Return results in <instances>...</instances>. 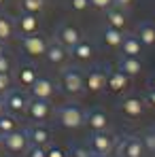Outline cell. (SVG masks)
<instances>
[{
    "label": "cell",
    "mask_w": 155,
    "mask_h": 157,
    "mask_svg": "<svg viewBox=\"0 0 155 157\" xmlns=\"http://www.w3.org/2000/svg\"><path fill=\"white\" fill-rule=\"evenodd\" d=\"M60 85H62V89H64L68 96H79V94L85 89V83H83V70L77 68V66L66 68V70L62 72Z\"/></svg>",
    "instance_id": "6da1fadb"
},
{
    "label": "cell",
    "mask_w": 155,
    "mask_h": 157,
    "mask_svg": "<svg viewBox=\"0 0 155 157\" xmlns=\"http://www.w3.org/2000/svg\"><path fill=\"white\" fill-rule=\"evenodd\" d=\"M57 119H60V123L64 125V128H79V125H83V121H85V115H83V110L79 108L77 104H66L62 106L60 110H57Z\"/></svg>",
    "instance_id": "7a4b0ae2"
},
{
    "label": "cell",
    "mask_w": 155,
    "mask_h": 157,
    "mask_svg": "<svg viewBox=\"0 0 155 157\" xmlns=\"http://www.w3.org/2000/svg\"><path fill=\"white\" fill-rule=\"evenodd\" d=\"M28 96L24 94V91H19V89H6L4 91V98H2V104H4V108L6 110H11V113H24L28 106Z\"/></svg>",
    "instance_id": "3957f363"
},
{
    "label": "cell",
    "mask_w": 155,
    "mask_h": 157,
    "mask_svg": "<svg viewBox=\"0 0 155 157\" xmlns=\"http://www.w3.org/2000/svg\"><path fill=\"white\" fill-rule=\"evenodd\" d=\"M30 94L36 98V100H51V96L55 94V85H53L51 78L47 77H36L34 83L30 85Z\"/></svg>",
    "instance_id": "277c9868"
},
{
    "label": "cell",
    "mask_w": 155,
    "mask_h": 157,
    "mask_svg": "<svg viewBox=\"0 0 155 157\" xmlns=\"http://www.w3.org/2000/svg\"><path fill=\"white\" fill-rule=\"evenodd\" d=\"M45 57H47V62L51 64V66H62V64H66V59H68V49L55 38V40H51V43H47V49H45V53H43Z\"/></svg>",
    "instance_id": "5b68a950"
},
{
    "label": "cell",
    "mask_w": 155,
    "mask_h": 157,
    "mask_svg": "<svg viewBox=\"0 0 155 157\" xmlns=\"http://www.w3.org/2000/svg\"><path fill=\"white\" fill-rule=\"evenodd\" d=\"M83 83H85V89H89L91 94H98L106 87V72L96 66V68L87 70V75H83Z\"/></svg>",
    "instance_id": "8992f818"
},
{
    "label": "cell",
    "mask_w": 155,
    "mask_h": 157,
    "mask_svg": "<svg viewBox=\"0 0 155 157\" xmlns=\"http://www.w3.org/2000/svg\"><path fill=\"white\" fill-rule=\"evenodd\" d=\"M21 47H24V51L28 55H32V57H41L45 49H47V40L43 38V36H36V32L34 34H26L24 38H21Z\"/></svg>",
    "instance_id": "52a82bcc"
},
{
    "label": "cell",
    "mask_w": 155,
    "mask_h": 157,
    "mask_svg": "<svg viewBox=\"0 0 155 157\" xmlns=\"http://www.w3.org/2000/svg\"><path fill=\"white\" fill-rule=\"evenodd\" d=\"M57 40L66 49H72L79 40H81V32L75 26H70V24H64V26H60V30H57Z\"/></svg>",
    "instance_id": "ba28073f"
},
{
    "label": "cell",
    "mask_w": 155,
    "mask_h": 157,
    "mask_svg": "<svg viewBox=\"0 0 155 157\" xmlns=\"http://www.w3.org/2000/svg\"><path fill=\"white\" fill-rule=\"evenodd\" d=\"M26 110H28V115L34 119V121H45L47 117H49V102L47 100H32V102H28L26 106Z\"/></svg>",
    "instance_id": "9c48e42d"
},
{
    "label": "cell",
    "mask_w": 155,
    "mask_h": 157,
    "mask_svg": "<svg viewBox=\"0 0 155 157\" xmlns=\"http://www.w3.org/2000/svg\"><path fill=\"white\" fill-rule=\"evenodd\" d=\"M119 70L128 77H134L142 70V62L136 57V55H121L119 57Z\"/></svg>",
    "instance_id": "30bf717a"
},
{
    "label": "cell",
    "mask_w": 155,
    "mask_h": 157,
    "mask_svg": "<svg viewBox=\"0 0 155 157\" xmlns=\"http://www.w3.org/2000/svg\"><path fill=\"white\" fill-rule=\"evenodd\" d=\"M106 87L110 91H123L128 87V75H123L119 68L106 72Z\"/></svg>",
    "instance_id": "8fae6325"
},
{
    "label": "cell",
    "mask_w": 155,
    "mask_h": 157,
    "mask_svg": "<svg viewBox=\"0 0 155 157\" xmlns=\"http://www.w3.org/2000/svg\"><path fill=\"white\" fill-rule=\"evenodd\" d=\"M85 121L89 123V128H91V130L102 132L104 128H106V123H108V117H106V113L100 110V108H91V110L87 113Z\"/></svg>",
    "instance_id": "7c38bea8"
},
{
    "label": "cell",
    "mask_w": 155,
    "mask_h": 157,
    "mask_svg": "<svg viewBox=\"0 0 155 157\" xmlns=\"http://www.w3.org/2000/svg\"><path fill=\"white\" fill-rule=\"evenodd\" d=\"M138 40H140V45H145V47H153L155 45V26L151 21H142L140 26H138Z\"/></svg>",
    "instance_id": "4fadbf2b"
},
{
    "label": "cell",
    "mask_w": 155,
    "mask_h": 157,
    "mask_svg": "<svg viewBox=\"0 0 155 157\" xmlns=\"http://www.w3.org/2000/svg\"><path fill=\"white\" fill-rule=\"evenodd\" d=\"M26 142H28V136L24 132H9V134H4V144L11 149V151H21V149H26Z\"/></svg>",
    "instance_id": "5bb4252c"
},
{
    "label": "cell",
    "mask_w": 155,
    "mask_h": 157,
    "mask_svg": "<svg viewBox=\"0 0 155 157\" xmlns=\"http://www.w3.org/2000/svg\"><path fill=\"white\" fill-rule=\"evenodd\" d=\"M89 144H91V149L96 151V153H108L110 151V147H113V138L110 136H106V134H94L91 136V140H89Z\"/></svg>",
    "instance_id": "9a60e30c"
},
{
    "label": "cell",
    "mask_w": 155,
    "mask_h": 157,
    "mask_svg": "<svg viewBox=\"0 0 155 157\" xmlns=\"http://www.w3.org/2000/svg\"><path fill=\"white\" fill-rule=\"evenodd\" d=\"M121 51H123V55H140V40H138V36H134V34H128V36H123L121 38Z\"/></svg>",
    "instance_id": "2e32d148"
},
{
    "label": "cell",
    "mask_w": 155,
    "mask_h": 157,
    "mask_svg": "<svg viewBox=\"0 0 155 157\" xmlns=\"http://www.w3.org/2000/svg\"><path fill=\"white\" fill-rule=\"evenodd\" d=\"M70 51H72V57L79 59V62H87V59H91V57H94V47H91L89 43H85L83 38L79 40Z\"/></svg>",
    "instance_id": "e0dca14e"
},
{
    "label": "cell",
    "mask_w": 155,
    "mask_h": 157,
    "mask_svg": "<svg viewBox=\"0 0 155 157\" xmlns=\"http://www.w3.org/2000/svg\"><path fill=\"white\" fill-rule=\"evenodd\" d=\"M17 24H19V30L24 34H34L38 30V19H36L34 13H21V17H19Z\"/></svg>",
    "instance_id": "ac0fdd59"
},
{
    "label": "cell",
    "mask_w": 155,
    "mask_h": 157,
    "mask_svg": "<svg viewBox=\"0 0 155 157\" xmlns=\"http://www.w3.org/2000/svg\"><path fill=\"white\" fill-rule=\"evenodd\" d=\"M121 110L128 117H138V115H142L145 106H142V100L140 98H126L123 104H121Z\"/></svg>",
    "instance_id": "d6986e66"
},
{
    "label": "cell",
    "mask_w": 155,
    "mask_h": 157,
    "mask_svg": "<svg viewBox=\"0 0 155 157\" xmlns=\"http://www.w3.org/2000/svg\"><path fill=\"white\" fill-rule=\"evenodd\" d=\"M106 24L110 28L123 30V26H126V15H123V11H119V9H108V11H106Z\"/></svg>",
    "instance_id": "ffe728a7"
},
{
    "label": "cell",
    "mask_w": 155,
    "mask_h": 157,
    "mask_svg": "<svg viewBox=\"0 0 155 157\" xmlns=\"http://www.w3.org/2000/svg\"><path fill=\"white\" fill-rule=\"evenodd\" d=\"M36 77H38V75H36V68H34L32 64H21V66H19V83H21L24 87H30Z\"/></svg>",
    "instance_id": "44dd1931"
},
{
    "label": "cell",
    "mask_w": 155,
    "mask_h": 157,
    "mask_svg": "<svg viewBox=\"0 0 155 157\" xmlns=\"http://www.w3.org/2000/svg\"><path fill=\"white\" fill-rule=\"evenodd\" d=\"M121 38H123V30L106 26V30H104V43H106L108 47H113V49L119 47V45H121Z\"/></svg>",
    "instance_id": "7402d4cb"
},
{
    "label": "cell",
    "mask_w": 155,
    "mask_h": 157,
    "mask_svg": "<svg viewBox=\"0 0 155 157\" xmlns=\"http://www.w3.org/2000/svg\"><path fill=\"white\" fill-rule=\"evenodd\" d=\"M13 21L9 19V17H4V15H0V40H9V38H13Z\"/></svg>",
    "instance_id": "603a6c76"
},
{
    "label": "cell",
    "mask_w": 155,
    "mask_h": 157,
    "mask_svg": "<svg viewBox=\"0 0 155 157\" xmlns=\"http://www.w3.org/2000/svg\"><path fill=\"white\" fill-rule=\"evenodd\" d=\"M21 9L24 13H41L45 9V0H21Z\"/></svg>",
    "instance_id": "cb8c5ba5"
},
{
    "label": "cell",
    "mask_w": 155,
    "mask_h": 157,
    "mask_svg": "<svg viewBox=\"0 0 155 157\" xmlns=\"http://www.w3.org/2000/svg\"><path fill=\"white\" fill-rule=\"evenodd\" d=\"M123 153L128 157H138L140 155V142L136 138H128L126 144H123Z\"/></svg>",
    "instance_id": "d4e9b609"
},
{
    "label": "cell",
    "mask_w": 155,
    "mask_h": 157,
    "mask_svg": "<svg viewBox=\"0 0 155 157\" xmlns=\"http://www.w3.org/2000/svg\"><path fill=\"white\" fill-rule=\"evenodd\" d=\"M15 130V119L11 115H2L0 113V134H9Z\"/></svg>",
    "instance_id": "484cf974"
},
{
    "label": "cell",
    "mask_w": 155,
    "mask_h": 157,
    "mask_svg": "<svg viewBox=\"0 0 155 157\" xmlns=\"http://www.w3.org/2000/svg\"><path fill=\"white\" fill-rule=\"evenodd\" d=\"M30 136H32V140H34L36 144H43V142L49 140V132L45 130V128H34V130L30 132Z\"/></svg>",
    "instance_id": "4316f807"
},
{
    "label": "cell",
    "mask_w": 155,
    "mask_h": 157,
    "mask_svg": "<svg viewBox=\"0 0 155 157\" xmlns=\"http://www.w3.org/2000/svg\"><path fill=\"white\" fill-rule=\"evenodd\" d=\"M11 87V77L9 72H0V91H6Z\"/></svg>",
    "instance_id": "83f0119b"
},
{
    "label": "cell",
    "mask_w": 155,
    "mask_h": 157,
    "mask_svg": "<svg viewBox=\"0 0 155 157\" xmlns=\"http://www.w3.org/2000/svg\"><path fill=\"white\" fill-rule=\"evenodd\" d=\"M9 70H11V59L2 53L0 55V72H9Z\"/></svg>",
    "instance_id": "f1b7e54d"
},
{
    "label": "cell",
    "mask_w": 155,
    "mask_h": 157,
    "mask_svg": "<svg viewBox=\"0 0 155 157\" xmlns=\"http://www.w3.org/2000/svg\"><path fill=\"white\" fill-rule=\"evenodd\" d=\"M89 4L96 6V9H108L113 4V0H89Z\"/></svg>",
    "instance_id": "f546056e"
},
{
    "label": "cell",
    "mask_w": 155,
    "mask_h": 157,
    "mask_svg": "<svg viewBox=\"0 0 155 157\" xmlns=\"http://www.w3.org/2000/svg\"><path fill=\"white\" fill-rule=\"evenodd\" d=\"M89 6V0H72V9L75 11H85Z\"/></svg>",
    "instance_id": "4dcf8cb0"
},
{
    "label": "cell",
    "mask_w": 155,
    "mask_h": 157,
    "mask_svg": "<svg viewBox=\"0 0 155 157\" xmlns=\"http://www.w3.org/2000/svg\"><path fill=\"white\" fill-rule=\"evenodd\" d=\"M30 157H45V153H43V151H41L38 147H34V149L30 151Z\"/></svg>",
    "instance_id": "1f68e13d"
},
{
    "label": "cell",
    "mask_w": 155,
    "mask_h": 157,
    "mask_svg": "<svg viewBox=\"0 0 155 157\" xmlns=\"http://www.w3.org/2000/svg\"><path fill=\"white\" fill-rule=\"evenodd\" d=\"M147 144H149L151 149H155V134H149V136H147Z\"/></svg>",
    "instance_id": "d6a6232c"
},
{
    "label": "cell",
    "mask_w": 155,
    "mask_h": 157,
    "mask_svg": "<svg viewBox=\"0 0 155 157\" xmlns=\"http://www.w3.org/2000/svg\"><path fill=\"white\" fill-rule=\"evenodd\" d=\"M147 100H149L151 104H155V89H151V91L147 94Z\"/></svg>",
    "instance_id": "836d02e7"
},
{
    "label": "cell",
    "mask_w": 155,
    "mask_h": 157,
    "mask_svg": "<svg viewBox=\"0 0 155 157\" xmlns=\"http://www.w3.org/2000/svg\"><path fill=\"white\" fill-rule=\"evenodd\" d=\"M49 157H64V155H62V151H60V149H51Z\"/></svg>",
    "instance_id": "e575fe53"
},
{
    "label": "cell",
    "mask_w": 155,
    "mask_h": 157,
    "mask_svg": "<svg viewBox=\"0 0 155 157\" xmlns=\"http://www.w3.org/2000/svg\"><path fill=\"white\" fill-rule=\"evenodd\" d=\"M113 2H117V4H121V6H123V4H130L132 0H113Z\"/></svg>",
    "instance_id": "d590c367"
},
{
    "label": "cell",
    "mask_w": 155,
    "mask_h": 157,
    "mask_svg": "<svg viewBox=\"0 0 155 157\" xmlns=\"http://www.w3.org/2000/svg\"><path fill=\"white\" fill-rule=\"evenodd\" d=\"M151 85H153V89H155V75L151 77Z\"/></svg>",
    "instance_id": "8d00e7d4"
},
{
    "label": "cell",
    "mask_w": 155,
    "mask_h": 157,
    "mask_svg": "<svg viewBox=\"0 0 155 157\" xmlns=\"http://www.w3.org/2000/svg\"><path fill=\"white\" fill-rule=\"evenodd\" d=\"M4 110V104H2V98H0V113Z\"/></svg>",
    "instance_id": "74e56055"
},
{
    "label": "cell",
    "mask_w": 155,
    "mask_h": 157,
    "mask_svg": "<svg viewBox=\"0 0 155 157\" xmlns=\"http://www.w3.org/2000/svg\"><path fill=\"white\" fill-rule=\"evenodd\" d=\"M4 53V47H2V40H0V55Z\"/></svg>",
    "instance_id": "f35d334b"
},
{
    "label": "cell",
    "mask_w": 155,
    "mask_h": 157,
    "mask_svg": "<svg viewBox=\"0 0 155 157\" xmlns=\"http://www.w3.org/2000/svg\"><path fill=\"white\" fill-rule=\"evenodd\" d=\"M2 2H4V0H0V4H2Z\"/></svg>",
    "instance_id": "ab89813d"
}]
</instances>
